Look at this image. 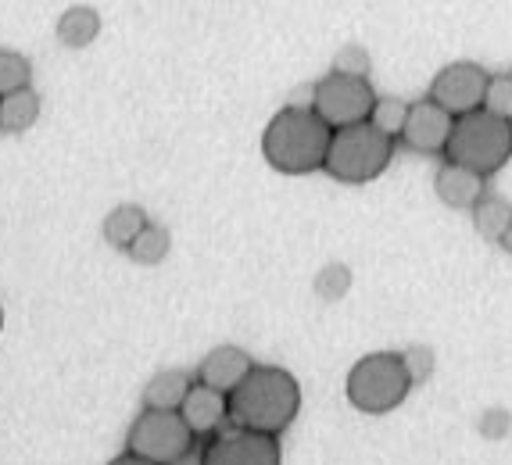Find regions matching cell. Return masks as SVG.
Here are the masks:
<instances>
[{"instance_id": "cell-1", "label": "cell", "mask_w": 512, "mask_h": 465, "mask_svg": "<svg viewBox=\"0 0 512 465\" xmlns=\"http://www.w3.org/2000/svg\"><path fill=\"white\" fill-rule=\"evenodd\" d=\"M230 426L280 437L301 412V387L280 365H251V372L226 394Z\"/></svg>"}, {"instance_id": "cell-2", "label": "cell", "mask_w": 512, "mask_h": 465, "mask_svg": "<svg viewBox=\"0 0 512 465\" xmlns=\"http://www.w3.org/2000/svg\"><path fill=\"white\" fill-rule=\"evenodd\" d=\"M333 129L319 119L316 108H280L262 133V154L283 176H308L319 172L330 151Z\"/></svg>"}, {"instance_id": "cell-3", "label": "cell", "mask_w": 512, "mask_h": 465, "mask_svg": "<svg viewBox=\"0 0 512 465\" xmlns=\"http://www.w3.org/2000/svg\"><path fill=\"white\" fill-rule=\"evenodd\" d=\"M444 158L480 172L484 179L495 176L512 158V119H502L487 108L459 115L452 136H448V147H444Z\"/></svg>"}, {"instance_id": "cell-4", "label": "cell", "mask_w": 512, "mask_h": 465, "mask_svg": "<svg viewBox=\"0 0 512 465\" xmlns=\"http://www.w3.org/2000/svg\"><path fill=\"white\" fill-rule=\"evenodd\" d=\"M391 158H394V136H387L384 129H376L366 119V122H355V126L333 129L323 169L337 183L362 186V183H373L391 165Z\"/></svg>"}, {"instance_id": "cell-5", "label": "cell", "mask_w": 512, "mask_h": 465, "mask_svg": "<svg viewBox=\"0 0 512 465\" xmlns=\"http://www.w3.org/2000/svg\"><path fill=\"white\" fill-rule=\"evenodd\" d=\"M197 433L187 426L180 408H144L126 433V462L176 465L187 462L197 448Z\"/></svg>"}, {"instance_id": "cell-6", "label": "cell", "mask_w": 512, "mask_h": 465, "mask_svg": "<svg viewBox=\"0 0 512 465\" xmlns=\"http://www.w3.org/2000/svg\"><path fill=\"white\" fill-rule=\"evenodd\" d=\"M416 387L405 369L402 355L394 351H376V355H366L351 365L348 372V401L355 412L362 415H387L409 398V390Z\"/></svg>"}, {"instance_id": "cell-7", "label": "cell", "mask_w": 512, "mask_h": 465, "mask_svg": "<svg viewBox=\"0 0 512 465\" xmlns=\"http://www.w3.org/2000/svg\"><path fill=\"white\" fill-rule=\"evenodd\" d=\"M312 108L330 129L355 126V122H366L373 115L376 90L369 86V76H348V72L333 68L330 76H323L312 86Z\"/></svg>"}, {"instance_id": "cell-8", "label": "cell", "mask_w": 512, "mask_h": 465, "mask_svg": "<svg viewBox=\"0 0 512 465\" xmlns=\"http://www.w3.org/2000/svg\"><path fill=\"white\" fill-rule=\"evenodd\" d=\"M201 462L205 465H280L283 448L276 433H258L233 426L230 433H212L208 444L201 448Z\"/></svg>"}, {"instance_id": "cell-9", "label": "cell", "mask_w": 512, "mask_h": 465, "mask_svg": "<svg viewBox=\"0 0 512 465\" xmlns=\"http://www.w3.org/2000/svg\"><path fill=\"white\" fill-rule=\"evenodd\" d=\"M487 79L491 76H487L477 61H452V65H444L434 76L430 97H434L444 111H452L455 119H459V115H466V111L484 108Z\"/></svg>"}, {"instance_id": "cell-10", "label": "cell", "mask_w": 512, "mask_h": 465, "mask_svg": "<svg viewBox=\"0 0 512 465\" xmlns=\"http://www.w3.org/2000/svg\"><path fill=\"white\" fill-rule=\"evenodd\" d=\"M452 126H455L452 111H444L434 97H427V101L409 104V119H405V129L398 140L416 154H444Z\"/></svg>"}, {"instance_id": "cell-11", "label": "cell", "mask_w": 512, "mask_h": 465, "mask_svg": "<svg viewBox=\"0 0 512 465\" xmlns=\"http://www.w3.org/2000/svg\"><path fill=\"white\" fill-rule=\"evenodd\" d=\"M180 415L187 419V426L197 433V437H212L219 433L222 426L230 423V398H226V390H215L208 383L197 380L190 387V394L183 398L180 405Z\"/></svg>"}, {"instance_id": "cell-12", "label": "cell", "mask_w": 512, "mask_h": 465, "mask_svg": "<svg viewBox=\"0 0 512 465\" xmlns=\"http://www.w3.org/2000/svg\"><path fill=\"white\" fill-rule=\"evenodd\" d=\"M251 365L255 362H251V355L244 351V347L222 344V347H215V351H208L205 362L197 365V380L230 394V390L251 372Z\"/></svg>"}, {"instance_id": "cell-13", "label": "cell", "mask_w": 512, "mask_h": 465, "mask_svg": "<svg viewBox=\"0 0 512 465\" xmlns=\"http://www.w3.org/2000/svg\"><path fill=\"white\" fill-rule=\"evenodd\" d=\"M434 190L448 208H473V204L487 194L484 176L466 169V165H459V161H444L441 169H437Z\"/></svg>"}, {"instance_id": "cell-14", "label": "cell", "mask_w": 512, "mask_h": 465, "mask_svg": "<svg viewBox=\"0 0 512 465\" xmlns=\"http://www.w3.org/2000/svg\"><path fill=\"white\" fill-rule=\"evenodd\" d=\"M58 40L69 47V51H83V47H90V43L101 36V15H97V8H90V4H72L69 11H61L58 18Z\"/></svg>"}, {"instance_id": "cell-15", "label": "cell", "mask_w": 512, "mask_h": 465, "mask_svg": "<svg viewBox=\"0 0 512 465\" xmlns=\"http://www.w3.org/2000/svg\"><path fill=\"white\" fill-rule=\"evenodd\" d=\"M40 119V93L33 86L0 93V133H26Z\"/></svg>"}, {"instance_id": "cell-16", "label": "cell", "mask_w": 512, "mask_h": 465, "mask_svg": "<svg viewBox=\"0 0 512 465\" xmlns=\"http://www.w3.org/2000/svg\"><path fill=\"white\" fill-rule=\"evenodd\" d=\"M194 383H197V376H190L187 369L158 372L144 387V408H180Z\"/></svg>"}, {"instance_id": "cell-17", "label": "cell", "mask_w": 512, "mask_h": 465, "mask_svg": "<svg viewBox=\"0 0 512 465\" xmlns=\"http://www.w3.org/2000/svg\"><path fill=\"white\" fill-rule=\"evenodd\" d=\"M147 212L140 208V204H115L108 215H104V240H108V247H115V251H126L129 244H133V237H137L140 229L147 226Z\"/></svg>"}, {"instance_id": "cell-18", "label": "cell", "mask_w": 512, "mask_h": 465, "mask_svg": "<svg viewBox=\"0 0 512 465\" xmlns=\"http://www.w3.org/2000/svg\"><path fill=\"white\" fill-rule=\"evenodd\" d=\"M470 212H473V229H477L484 240H495V244L502 240V233L512 222V204L502 201V197H491V194L480 197Z\"/></svg>"}, {"instance_id": "cell-19", "label": "cell", "mask_w": 512, "mask_h": 465, "mask_svg": "<svg viewBox=\"0 0 512 465\" xmlns=\"http://www.w3.org/2000/svg\"><path fill=\"white\" fill-rule=\"evenodd\" d=\"M169 247H172L169 229L158 226V222H147L137 237H133V244L126 247V254L137 265H162L169 258Z\"/></svg>"}, {"instance_id": "cell-20", "label": "cell", "mask_w": 512, "mask_h": 465, "mask_svg": "<svg viewBox=\"0 0 512 465\" xmlns=\"http://www.w3.org/2000/svg\"><path fill=\"white\" fill-rule=\"evenodd\" d=\"M312 290H316L319 301H326V305H333V301H341L344 294L351 290V269L341 262H330L323 272L316 276V283H312Z\"/></svg>"}, {"instance_id": "cell-21", "label": "cell", "mask_w": 512, "mask_h": 465, "mask_svg": "<svg viewBox=\"0 0 512 465\" xmlns=\"http://www.w3.org/2000/svg\"><path fill=\"white\" fill-rule=\"evenodd\" d=\"M405 119H409V104L398 101V97H376V108L373 115H369V122H373L376 129H384L387 136H402L405 129Z\"/></svg>"}, {"instance_id": "cell-22", "label": "cell", "mask_w": 512, "mask_h": 465, "mask_svg": "<svg viewBox=\"0 0 512 465\" xmlns=\"http://www.w3.org/2000/svg\"><path fill=\"white\" fill-rule=\"evenodd\" d=\"M33 83V65L26 54L18 51H0V93L22 90Z\"/></svg>"}, {"instance_id": "cell-23", "label": "cell", "mask_w": 512, "mask_h": 465, "mask_svg": "<svg viewBox=\"0 0 512 465\" xmlns=\"http://www.w3.org/2000/svg\"><path fill=\"white\" fill-rule=\"evenodd\" d=\"M484 108L502 115V119H512V76H491L487 79V93H484Z\"/></svg>"}, {"instance_id": "cell-24", "label": "cell", "mask_w": 512, "mask_h": 465, "mask_svg": "<svg viewBox=\"0 0 512 465\" xmlns=\"http://www.w3.org/2000/svg\"><path fill=\"white\" fill-rule=\"evenodd\" d=\"M402 362H405V369H409L412 383H423V380L434 376V351H430V347H423V344L405 347Z\"/></svg>"}, {"instance_id": "cell-25", "label": "cell", "mask_w": 512, "mask_h": 465, "mask_svg": "<svg viewBox=\"0 0 512 465\" xmlns=\"http://www.w3.org/2000/svg\"><path fill=\"white\" fill-rule=\"evenodd\" d=\"M333 68L337 72H348V76H369V68H373V61H369V54H366V47H344L337 58H333Z\"/></svg>"}, {"instance_id": "cell-26", "label": "cell", "mask_w": 512, "mask_h": 465, "mask_svg": "<svg viewBox=\"0 0 512 465\" xmlns=\"http://www.w3.org/2000/svg\"><path fill=\"white\" fill-rule=\"evenodd\" d=\"M509 426H512V415L502 412V408H491V412L480 419V433H484L487 440H502L505 433H509Z\"/></svg>"}, {"instance_id": "cell-27", "label": "cell", "mask_w": 512, "mask_h": 465, "mask_svg": "<svg viewBox=\"0 0 512 465\" xmlns=\"http://www.w3.org/2000/svg\"><path fill=\"white\" fill-rule=\"evenodd\" d=\"M498 244H502L505 251L512 254V222H509V229H505V233H502V240H498Z\"/></svg>"}, {"instance_id": "cell-28", "label": "cell", "mask_w": 512, "mask_h": 465, "mask_svg": "<svg viewBox=\"0 0 512 465\" xmlns=\"http://www.w3.org/2000/svg\"><path fill=\"white\" fill-rule=\"evenodd\" d=\"M0 330H4V305H0Z\"/></svg>"}, {"instance_id": "cell-29", "label": "cell", "mask_w": 512, "mask_h": 465, "mask_svg": "<svg viewBox=\"0 0 512 465\" xmlns=\"http://www.w3.org/2000/svg\"><path fill=\"white\" fill-rule=\"evenodd\" d=\"M509 76H512V68H509Z\"/></svg>"}]
</instances>
